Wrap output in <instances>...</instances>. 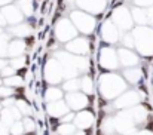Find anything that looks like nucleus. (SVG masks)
<instances>
[{"label": "nucleus", "instance_id": "1", "mask_svg": "<svg viewBox=\"0 0 153 135\" xmlns=\"http://www.w3.org/2000/svg\"><path fill=\"white\" fill-rule=\"evenodd\" d=\"M128 88L125 79L120 74H116V71H107L102 73L98 79V90L101 93V98L110 101L117 98L120 93H123Z\"/></svg>", "mask_w": 153, "mask_h": 135}, {"label": "nucleus", "instance_id": "2", "mask_svg": "<svg viewBox=\"0 0 153 135\" xmlns=\"http://www.w3.org/2000/svg\"><path fill=\"white\" fill-rule=\"evenodd\" d=\"M134 49L141 58L153 56V28L149 25H135L132 30Z\"/></svg>", "mask_w": 153, "mask_h": 135}, {"label": "nucleus", "instance_id": "3", "mask_svg": "<svg viewBox=\"0 0 153 135\" xmlns=\"http://www.w3.org/2000/svg\"><path fill=\"white\" fill-rule=\"evenodd\" d=\"M68 18L73 22V25L76 27L77 33L82 36H92L98 27V19H100V18H97L91 13H86L80 9L70 10Z\"/></svg>", "mask_w": 153, "mask_h": 135}, {"label": "nucleus", "instance_id": "4", "mask_svg": "<svg viewBox=\"0 0 153 135\" xmlns=\"http://www.w3.org/2000/svg\"><path fill=\"white\" fill-rule=\"evenodd\" d=\"M108 18L114 22V25L120 30V33L131 31L135 27L134 19H132V13H131V7H129V4H126L123 1H119L117 4L113 6Z\"/></svg>", "mask_w": 153, "mask_h": 135}, {"label": "nucleus", "instance_id": "5", "mask_svg": "<svg viewBox=\"0 0 153 135\" xmlns=\"http://www.w3.org/2000/svg\"><path fill=\"white\" fill-rule=\"evenodd\" d=\"M98 67L104 73L119 70L120 64H119L116 46L104 45V43L100 46V49H98Z\"/></svg>", "mask_w": 153, "mask_h": 135}, {"label": "nucleus", "instance_id": "6", "mask_svg": "<svg viewBox=\"0 0 153 135\" xmlns=\"http://www.w3.org/2000/svg\"><path fill=\"white\" fill-rule=\"evenodd\" d=\"M92 46H94V34L92 36L77 34L74 39H71L70 42L64 43L62 47H64V50H67V52H70L73 55L88 56L92 52Z\"/></svg>", "mask_w": 153, "mask_h": 135}, {"label": "nucleus", "instance_id": "7", "mask_svg": "<svg viewBox=\"0 0 153 135\" xmlns=\"http://www.w3.org/2000/svg\"><path fill=\"white\" fill-rule=\"evenodd\" d=\"M77 34H79V33H77L76 27L73 25V22L70 21L68 16H61V18L56 21L55 27H53V37H55V40L59 42L61 45L70 42V40L74 39Z\"/></svg>", "mask_w": 153, "mask_h": 135}, {"label": "nucleus", "instance_id": "8", "mask_svg": "<svg viewBox=\"0 0 153 135\" xmlns=\"http://www.w3.org/2000/svg\"><path fill=\"white\" fill-rule=\"evenodd\" d=\"M98 33H100V39H101V42L104 45L116 46L120 43L122 33H120V30L114 25V22L108 16L104 18L101 25L98 27Z\"/></svg>", "mask_w": 153, "mask_h": 135}, {"label": "nucleus", "instance_id": "9", "mask_svg": "<svg viewBox=\"0 0 153 135\" xmlns=\"http://www.w3.org/2000/svg\"><path fill=\"white\" fill-rule=\"evenodd\" d=\"M43 77L49 85H58L62 82L64 79V70L61 62L56 58H51L49 61H46L45 68H43Z\"/></svg>", "mask_w": 153, "mask_h": 135}, {"label": "nucleus", "instance_id": "10", "mask_svg": "<svg viewBox=\"0 0 153 135\" xmlns=\"http://www.w3.org/2000/svg\"><path fill=\"white\" fill-rule=\"evenodd\" d=\"M107 4H108V0H74L76 9H80L97 18H101V15L107 9Z\"/></svg>", "mask_w": 153, "mask_h": 135}, {"label": "nucleus", "instance_id": "11", "mask_svg": "<svg viewBox=\"0 0 153 135\" xmlns=\"http://www.w3.org/2000/svg\"><path fill=\"white\" fill-rule=\"evenodd\" d=\"M65 104L68 107V110L77 113L80 110H85L89 107L91 104V99H89V95L80 92V90H76V92H67L65 95Z\"/></svg>", "mask_w": 153, "mask_h": 135}, {"label": "nucleus", "instance_id": "12", "mask_svg": "<svg viewBox=\"0 0 153 135\" xmlns=\"http://www.w3.org/2000/svg\"><path fill=\"white\" fill-rule=\"evenodd\" d=\"M116 49H117V58H119L120 67H123V68L137 67L141 62L140 61L141 56L135 52V49H129V47H123V46H119Z\"/></svg>", "mask_w": 153, "mask_h": 135}, {"label": "nucleus", "instance_id": "13", "mask_svg": "<svg viewBox=\"0 0 153 135\" xmlns=\"http://www.w3.org/2000/svg\"><path fill=\"white\" fill-rule=\"evenodd\" d=\"M0 10H1V13H3V18H4L7 27H9V25H16V24L25 21V16L21 13V10H19V7L15 4V1L1 6Z\"/></svg>", "mask_w": 153, "mask_h": 135}, {"label": "nucleus", "instance_id": "14", "mask_svg": "<svg viewBox=\"0 0 153 135\" xmlns=\"http://www.w3.org/2000/svg\"><path fill=\"white\" fill-rule=\"evenodd\" d=\"M73 123H74V126H76L77 129H80V131H88V129H91V128L94 126V114H92V111L89 110V107L85 108V110L77 111L76 116H74Z\"/></svg>", "mask_w": 153, "mask_h": 135}, {"label": "nucleus", "instance_id": "15", "mask_svg": "<svg viewBox=\"0 0 153 135\" xmlns=\"http://www.w3.org/2000/svg\"><path fill=\"white\" fill-rule=\"evenodd\" d=\"M137 102H140L138 92L128 90V92H123L120 96H117V99H114V107L117 110H123V108H128V107L135 105Z\"/></svg>", "mask_w": 153, "mask_h": 135}, {"label": "nucleus", "instance_id": "16", "mask_svg": "<svg viewBox=\"0 0 153 135\" xmlns=\"http://www.w3.org/2000/svg\"><path fill=\"white\" fill-rule=\"evenodd\" d=\"M27 52V46L24 39H10L7 43V56L9 58H15V56H21L25 55Z\"/></svg>", "mask_w": 153, "mask_h": 135}, {"label": "nucleus", "instance_id": "17", "mask_svg": "<svg viewBox=\"0 0 153 135\" xmlns=\"http://www.w3.org/2000/svg\"><path fill=\"white\" fill-rule=\"evenodd\" d=\"M122 77H123L125 82L129 83V85H140V83H141V79H143V70H141L140 67H128V68H123Z\"/></svg>", "mask_w": 153, "mask_h": 135}, {"label": "nucleus", "instance_id": "18", "mask_svg": "<svg viewBox=\"0 0 153 135\" xmlns=\"http://www.w3.org/2000/svg\"><path fill=\"white\" fill-rule=\"evenodd\" d=\"M46 111H48V114H49L51 117H56V119H59V117H62L65 113H68L70 110H68V107H67L65 101L58 99V101L48 102V108H46Z\"/></svg>", "mask_w": 153, "mask_h": 135}, {"label": "nucleus", "instance_id": "19", "mask_svg": "<svg viewBox=\"0 0 153 135\" xmlns=\"http://www.w3.org/2000/svg\"><path fill=\"white\" fill-rule=\"evenodd\" d=\"M15 4L19 7L21 13L27 18H31L36 10V0H15Z\"/></svg>", "mask_w": 153, "mask_h": 135}, {"label": "nucleus", "instance_id": "20", "mask_svg": "<svg viewBox=\"0 0 153 135\" xmlns=\"http://www.w3.org/2000/svg\"><path fill=\"white\" fill-rule=\"evenodd\" d=\"M131 13H132V19L135 25H147V9L132 6Z\"/></svg>", "mask_w": 153, "mask_h": 135}, {"label": "nucleus", "instance_id": "21", "mask_svg": "<svg viewBox=\"0 0 153 135\" xmlns=\"http://www.w3.org/2000/svg\"><path fill=\"white\" fill-rule=\"evenodd\" d=\"M62 96H64V90L61 89V88H56L55 85H48V88L45 90V99L48 102L62 99Z\"/></svg>", "mask_w": 153, "mask_h": 135}, {"label": "nucleus", "instance_id": "22", "mask_svg": "<svg viewBox=\"0 0 153 135\" xmlns=\"http://www.w3.org/2000/svg\"><path fill=\"white\" fill-rule=\"evenodd\" d=\"M94 90V82H92V76L89 73H85L82 74L80 77V92L86 93V95H91Z\"/></svg>", "mask_w": 153, "mask_h": 135}, {"label": "nucleus", "instance_id": "23", "mask_svg": "<svg viewBox=\"0 0 153 135\" xmlns=\"http://www.w3.org/2000/svg\"><path fill=\"white\" fill-rule=\"evenodd\" d=\"M3 85L10 86V88H13V89L22 88V85H24V77H21L18 73H15V74H12V76H9V77H4V79H3Z\"/></svg>", "mask_w": 153, "mask_h": 135}, {"label": "nucleus", "instance_id": "24", "mask_svg": "<svg viewBox=\"0 0 153 135\" xmlns=\"http://www.w3.org/2000/svg\"><path fill=\"white\" fill-rule=\"evenodd\" d=\"M62 90H67V92H76V90H80V77L65 79V82L62 83Z\"/></svg>", "mask_w": 153, "mask_h": 135}, {"label": "nucleus", "instance_id": "25", "mask_svg": "<svg viewBox=\"0 0 153 135\" xmlns=\"http://www.w3.org/2000/svg\"><path fill=\"white\" fill-rule=\"evenodd\" d=\"M9 65L12 68H15V71L24 68L27 65V56L25 55H21V56H15V58H10L9 59Z\"/></svg>", "mask_w": 153, "mask_h": 135}, {"label": "nucleus", "instance_id": "26", "mask_svg": "<svg viewBox=\"0 0 153 135\" xmlns=\"http://www.w3.org/2000/svg\"><path fill=\"white\" fill-rule=\"evenodd\" d=\"M76 131H77V128L73 123H59L56 128L58 135H73Z\"/></svg>", "mask_w": 153, "mask_h": 135}, {"label": "nucleus", "instance_id": "27", "mask_svg": "<svg viewBox=\"0 0 153 135\" xmlns=\"http://www.w3.org/2000/svg\"><path fill=\"white\" fill-rule=\"evenodd\" d=\"M21 122H22V126H24L25 134H33V132H34V129H36V123H34V120H33L30 116H25Z\"/></svg>", "mask_w": 153, "mask_h": 135}, {"label": "nucleus", "instance_id": "28", "mask_svg": "<svg viewBox=\"0 0 153 135\" xmlns=\"http://www.w3.org/2000/svg\"><path fill=\"white\" fill-rule=\"evenodd\" d=\"M10 96H15V89H13V88H10V86L1 85V86H0V99L10 98Z\"/></svg>", "mask_w": 153, "mask_h": 135}, {"label": "nucleus", "instance_id": "29", "mask_svg": "<svg viewBox=\"0 0 153 135\" xmlns=\"http://www.w3.org/2000/svg\"><path fill=\"white\" fill-rule=\"evenodd\" d=\"M131 3H132V6L143 7V9H149L153 6V0H132Z\"/></svg>", "mask_w": 153, "mask_h": 135}, {"label": "nucleus", "instance_id": "30", "mask_svg": "<svg viewBox=\"0 0 153 135\" xmlns=\"http://www.w3.org/2000/svg\"><path fill=\"white\" fill-rule=\"evenodd\" d=\"M147 25L153 28V6L147 9Z\"/></svg>", "mask_w": 153, "mask_h": 135}, {"label": "nucleus", "instance_id": "31", "mask_svg": "<svg viewBox=\"0 0 153 135\" xmlns=\"http://www.w3.org/2000/svg\"><path fill=\"white\" fill-rule=\"evenodd\" d=\"M4 27H6V21H4L3 13H1V10H0V28H4Z\"/></svg>", "mask_w": 153, "mask_h": 135}, {"label": "nucleus", "instance_id": "32", "mask_svg": "<svg viewBox=\"0 0 153 135\" xmlns=\"http://www.w3.org/2000/svg\"><path fill=\"white\" fill-rule=\"evenodd\" d=\"M13 0H0V7L1 6H4V4H9V3H12Z\"/></svg>", "mask_w": 153, "mask_h": 135}, {"label": "nucleus", "instance_id": "33", "mask_svg": "<svg viewBox=\"0 0 153 135\" xmlns=\"http://www.w3.org/2000/svg\"><path fill=\"white\" fill-rule=\"evenodd\" d=\"M122 1H123V3H131L132 0H122Z\"/></svg>", "mask_w": 153, "mask_h": 135}, {"label": "nucleus", "instance_id": "34", "mask_svg": "<svg viewBox=\"0 0 153 135\" xmlns=\"http://www.w3.org/2000/svg\"><path fill=\"white\" fill-rule=\"evenodd\" d=\"M3 31H4V28H0V34H1V33H3Z\"/></svg>", "mask_w": 153, "mask_h": 135}, {"label": "nucleus", "instance_id": "35", "mask_svg": "<svg viewBox=\"0 0 153 135\" xmlns=\"http://www.w3.org/2000/svg\"><path fill=\"white\" fill-rule=\"evenodd\" d=\"M113 135H123V134H113Z\"/></svg>", "mask_w": 153, "mask_h": 135}]
</instances>
